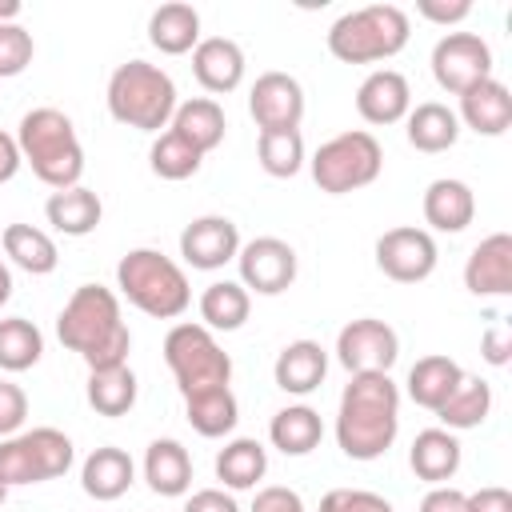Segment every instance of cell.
Listing matches in <instances>:
<instances>
[{
  "label": "cell",
  "mask_w": 512,
  "mask_h": 512,
  "mask_svg": "<svg viewBox=\"0 0 512 512\" xmlns=\"http://www.w3.org/2000/svg\"><path fill=\"white\" fill-rule=\"evenodd\" d=\"M132 476H136L132 456L124 448H112V444L96 448L80 468V484L92 500H120L132 488Z\"/></svg>",
  "instance_id": "cell-22"
},
{
  "label": "cell",
  "mask_w": 512,
  "mask_h": 512,
  "mask_svg": "<svg viewBox=\"0 0 512 512\" xmlns=\"http://www.w3.org/2000/svg\"><path fill=\"white\" fill-rule=\"evenodd\" d=\"M488 408H492V388H488V380H480V376H464V380L456 384V392L436 408V416H440L444 428L464 432V428L484 424Z\"/></svg>",
  "instance_id": "cell-36"
},
{
  "label": "cell",
  "mask_w": 512,
  "mask_h": 512,
  "mask_svg": "<svg viewBox=\"0 0 512 512\" xmlns=\"http://www.w3.org/2000/svg\"><path fill=\"white\" fill-rule=\"evenodd\" d=\"M268 440L284 452V456H308L320 440H324V424H320V412L308 408V404H288L272 416L268 424Z\"/></svg>",
  "instance_id": "cell-29"
},
{
  "label": "cell",
  "mask_w": 512,
  "mask_h": 512,
  "mask_svg": "<svg viewBox=\"0 0 512 512\" xmlns=\"http://www.w3.org/2000/svg\"><path fill=\"white\" fill-rule=\"evenodd\" d=\"M44 352V336L32 320L24 316H8L0 320V368L4 372H24L40 360Z\"/></svg>",
  "instance_id": "cell-37"
},
{
  "label": "cell",
  "mask_w": 512,
  "mask_h": 512,
  "mask_svg": "<svg viewBox=\"0 0 512 512\" xmlns=\"http://www.w3.org/2000/svg\"><path fill=\"white\" fill-rule=\"evenodd\" d=\"M320 512H396L384 496L364 492V488H332L320 500Z\"/></svg>",
  "instance_id": "cell-41"
},
{
  "label": "cell",
  "mask_w": 512,
  "mask_h": 512,
  "mask_svg": "<svg viewBox=\"0 0 512 512\" xmlns=\"http://www.w3.org/2000/svg\"><path fill=\"white\" fill-rule=\"evenodd\" d=\"M384 168V152L372 132H340L312 156V180L328 196H344L356 188H368Z\"/></svg>",
  "instance_id": "cell-8"
},
{
  "label": "cell",
  "mask_w": 512,
  "mask_h": 512,
  "mask_svg": "<svg viewBox=\"0 0 512 512\" xmlns=\"http://www.w3.org/2000/svg\"><path fill=\"white\" fill-rule=\"evenodd\" d=\"M20 148H16V136H8V132H0V184H8L16 172H20Z\"/></svg>",
  "instance_id": "cell-49"
},
{
  "label": "cell",
  "mask_w": 512,
  "mask_h": 512,
  "mask_svg": "<svg viewBox=\"0 0 512 512\" xmlns=\"http://www.w3.org/2000/svg\"><path fill=\"white\" fill-rule=\"evenodd\" d=\"M460 380H464V368H460L452 356H420V360L408 368V396H412L420 408L436 412V408L456 392Z\"/></svg>",
  "instance_id": "cell-28"
},
{
  "label": "cell",
  "mask_w": 512,
  "mask_h": 512,
  "mask_svg": "<svg viewBox=\"0 0 512 512\" xmlns=\"http://www.w3.org/2000/svg\"><path fill=\"white\" fill-rule=\"evenodd\" d=\"M412 108V92L408 80L392 68H376L372 76H364V84L356 88V112L368 124H396L404 120Z\"/></svg>",
  "instance_id": "cell-17"
},
{
  "label": "cell",
  "mask_w": 512,
  "mask_h": 512,
  "mask_svg": "<svg viewBox=\"0 0 512 512\" xmlns=\"http://www.w3.org/2000/svg\"><path fill=\"white\" fill-rule=\"evenodd\" d=\"M336 356H340V364L352 376H360V372H388L396 364V356H400V336L384 320L360 316V320L340 328Z\"/></svg>",
  "instance_id": "cell-11"
},
{
  "label": "cell",
  "mask_w": 512,
  "mask_h": 512,
  "mask_svg": "<svg viewBox=\"0 0 512 512\" xmlns=\"http://www.w3.org/2000/svg\"><path fill=\"white\" fill-rule=\"evenodd\" d=\"M44 216L64 236H88V232H96V224L104 216V204H100V196L92 188L72 184V188H60V192L48 196Z\"/></svg>",
  "instance_id": "cell-24"
},
{
  "label": "cell",
  "mask_w": 512,
  "mask_h": 512,
  "mask_svg": "<svg viewBox=\"0 0 512 512\" xmlns=\"http://www.w3.org/2000/svg\"><path fill=\"white\" fill-rule=\"evenodd\" d=\"M236 252H240V232L228 216H196L180 232V256L200 272L224 268L228 260H236Z\"/></svg>",
  "instance_id": "cell-15"
},
{
  "label": "cell",
  "mask_w": 512,
  "mask_h": 512,
  "mask_svg": "<svg viewBox=\"0 0 512 512\" xmlns=\"http://www.w3.org/2000/svg\"><path fill=\"white\" fill-rule=\"evenodd\" d=\"M184 512H240V508H236V500H232L228 492L204 488V492H192V496H188Z\"/></svg>",
  "instance_id": "cell-47"
},
{
  "label": "cell",
  "mask_w": 512,
  "mask_h": 512,
  "mask_svg": "<svg viewBox=\"0 0 512 512\" xmlns=\"http://www.w3.org/2000/svg\"><path fill=\"white\" fill-rule=\"evenodd\" d=\"M432 76L444 92L460 96L492 76V48L476 32H448L432 48Z\"/></svg>",
  "instance_id": "cell-10"
},
{
  "label": "cell",
  "mask_w": 512,
  "mask_h": 512,
  "mask_svg": "<svg viewBox=\"0 0 512 512\" xmlns=\"http://www.w3.org/2000/svg\"><path fill=\"white\" fill-rule=\"evenodd\" d=\"M144 480L160 496H184L192 484V456L180 440H152L144 452Z\"/></svg>",
  "instance_id": "cell-25"
},
{
  "label": "cell",
  "mask_w": 512,
  "mask_h": 512,
  "mask_svg": "<svg viewBox=\"0 0 512 512\" xmlns=\"http://www.w3.org/2000/svg\"><path fill=\"white\" fill-rule=\"evenodd\" d=\"M4 496H8V484H4V480H0V504H4Z\"/></svg>",
  "instance_id": "cell-52"
},
{
  "label": "cell",
  "mask_w": 512,
  "mask_h": 512,
  "mask_svg": "<svg viewBox=\"0 0 512 512\" xmlns=\"http://www.w3.org/2000/svg\"><path fill=\"white\" fill-rule=\"evenodd\" d=\"M172 132L184 136V140L204 156V152H212V148L224 140L228 120H224V108H220L216 100L196 96V100L176 104V112H172Z\"/></svg>",
  "instance_id": "cell-27"
},
{
  "label": "cell",
  "mask_w": 512,
  "mask_h": 512,
  "mask_svg": "<svg viewBox=\"0 0 512 512\" xmlns=\"http://www.w3.org/2000/svg\"><path fill=\"white\" fill-rule=\"evenodd\" d=\"M264 472H268V452H264V444L252 440V436H240V440L224 444L220 456H216V476H220L228 488H236V492L256 488Z\"/></svg>",
  "instance_id": "cell-34"
},
{
  "label": "cell",
  "mask_w": 512,
  "mask_h": 512,
  "mask_svg": "<svg viewBox=\"0 0 512 512\" xmlns=\"http://www.w3.org/2000/svg\"><path fill=\"white\" fill-rule=\"evenodd\" d=\"M56 336L68 352H76L88 364V372L128 364L132 332L120 316V300L112 288L80 284L56 316Z\"/></svg>",
  "instance_id": "cell-2"
},
{
  "label": "cell",
  "mask_w": 512,
  "mask_h": 512,
  "mask_svg": "<svg viewBox=\"0 0 512 512\" xmlns=\"http://www.w3.org/2000/svg\"><path fill=\"white\" fill-rule=\"evenodd\" d=\"M456 120H464L480 136H504L508 124H512V96H508V88L500 80H492V76L472 84L468 92H460V116Z\"/></svg>",
  "instance_id": "cell-19"
},
{
  "label": "cell",
  "mask_w": 512,
  "mask_h": 512,
  "mask_svg": "<svg viewBox=\"0 0 512 512\" xmlns=\"http://www.w3.org/2000/svg\"><path fill=\"white\" fill-rule=\"evenodd\" d=\"M416 12L432 24H460L472 12V4L468 0H452V4L448 0H416Z\"/></svg>",
  "instance_id": "cell-44"
},
{
  "label": "cell",
  "mask_w": 512,
  "mask_h": 512,
  "mask_svg": "<svg viewBox=\"0 0 512 512\" xmlns=\"http://www.w3.org/2000/svg\"><path fill=\"white\" fill-rule=\"evenodd\" d=\"M8 296H12V272H8V264L0 260V304H8Z\"/></svg>",
  "instance_id": "cell-51"
},
{
  "label": "cell",
  "mask_w": 512,
  "mask_h": 512,
  "mask_svg": "<svg viewBox=\"0 0 512 512\" xmlns=\"http://www.w3.org/2000/svg\"><path fill=\"white\" fill-rule=\"evenodd\" d=\"M460 140V120L448 104L428 100L408 112V144L416 152H448Z\"/></svg>",
  "instance_id": "cell-30"
},
{
  "label": "cell",
  "mask_w": 512,
  "mask_h": 512,
  "mask_svg": "<svg viewBox=\"0 0 512 512\" xmlns=\"http://www.w3.org/2000/svg\"><path fill=\"white\" fill-rule=\"evenodd\" d=\"M24 416H28V396H24V388L12 384V380H0V440H4V436H16L20 424H24Z\"/></svg>",
  "instance_id": "cell-42"
},
{
  "label": "cell",
  "mask_w": 512,
  "mask_h": 512,
  "mask_svg": "<svg viewBox=\"0 0 512 512\" xmlns=\"http://www.w3.org/2000/svg\"><path fill=\"white\" fill-rule=\"evenodd\" d=\"M420 512H468V496H464L460 488L436 484V488L420 500Z\"/></svg>",
  "instance_id": "cell-45"
},
{
  "label": "cell",
  "mask_w": 512,
  "mask_h": 512,
  "mask_svg": "<svg viewBox=\"0 0 512 512\" xmlns=\"http://www.w3.org/2000/svg\"><path fill=\"white\" fill-rule=\"evenodd\" d=\"M20 16V4L16 0H0V24H16Z\"/></svg>",
  "instance_id": "cell-50"
},
{
  "label": "cell",
  "mask_w": 512,
  "mask_h": 512,
  "mask_svg": "<svg viewBox=\"0 0 512 512\" xmlns=\"http://www.w3.org/2000/svg\"><path fill=\"white\" fill-rule=\"evenodd\" d=\"M248 112H252L260 132L300 128V120H304V88H300V80L288 76V72H264L252 84Z\"/></svg>",
  "instance_id": "cell-14"
},
{
  "label": "cell",
  "mask_w": 512,
  "mask_h": 512,
  "mask_svg": "<svg viewBox=\"0 0 512 512\" xmlns=\"http://www.w3.org/2000/svg\"><path fill=\"white\" fill-rule=\"evenodd\" d=\"M508 352H512V332H508V324L488 328V332H484V360L500 368V364H508Z\"/></svg>",
  "instance_id": "cell-48"
},
{
  "label": "cell",
  "mask_w": 512,
  "mask_h": 512,
  "mask_svg": "<svg viewBox=\"0 0 512 512\" xmlns=\"http://www.w3.org/2000/svg\"><path fill=\"white\" fill-rule=\"evenodd\" d=\"M328 372V356L316 340H292L280 348L276 364H272V376H276V388L292 392V396H308L312 388H320Z\"/></svg>",
  "instance_id": "cell-20"
},
{
  "label": "cell",
  "mask_w": 512,
  "mask_h": 512,
  "mask_svg": "<svg viewBox=\"0 0 512 512\" xmlns=\"http://www.w3.org/2000/svg\"><path fill=\"white\" fill-rule=\"evenodd\" d=\"M464 288L472 296H508L512 292V236L492 232L484 236L468 264H464Z\"/></svg>",
  "instance_id": "cell-16"
},
{
  "label": "cell",
  "mask_w": 512,
  "mask_h": 512,
  "mask_svg": "<svg viewBox=\"0 0 512 512\" xmlns=\"http://www.w3.org/2000/svg\"><path fill=\"white\" fill-rule=\"evenodd\" d=\"M0 244H4V256L16 268L32 272V276H48L56 268V260H60L56 240L44 228H32V224H8L4 236H0Z\"/></svg>",
  "instance_id": "cell-31"
},
{
  "label": "cell",
  "mask_w": 512,
  "mask_h": 512,
  "mask_svg": "<svg viewBox=\"0 0 512 512\" xmlns=\"http://www.w3.org/2000/svg\"><path fill=\"white\" fill-rule=\"evenodd\" d=\"M376 268L396 284H420L436 272V240L424 228H388L376 240Z\"/></svg>",
  "instance_id": "cell-12"
},
{
  "label": "cell",
  "mask_w": 512,
  "mask_h": 512,
  "mask_svg": "<svg viewBox=\"0 0 512 512\" xmlns=\"http://www.w3.org/2000/svg\"><path fill=\"white\" fill-rule=\"evenodd\" d=\"M252 512H304V500H300V492H292L284 484H272V488L256 492Z\"/></svg>",
  "instance_id": "cell-43"
},
{
  "label": "cell",
  "mask_w": 512,
  "mask_h": 512,
  "mask_svg": "<svg viewBox=\"0 0 512 512\" xmlns=\"http://www.w3.org/2000/svg\"><path fill=\"white\" fill-rule=\"evenodd\" d=\"M200 160H204V156H200L184 136H176L172 128L160 132L156 144H152V152H148V164H152V172H156L160 180H188V176H196Z\"/></svg>",
  "instance_id": "cell-39"
},
{
  "label": "cell",
  "mask_w": 512,
  "mask_h": 512,
  "mask_svg": "<svg viewBox=\"0 0 512 512\" xmlns=\"http://www.w3.org/2000/svg\"><path fill=\"white\" fill-rule=\"evenodd\" d=\"M164 364L172 368L180 396L220 388L232 380V360L204 324H176L164 336Z\"/></svg>",
  "instance_id": "cell-7"
},
{
  "label": "cell",
  "mask_w": 512,
  "mask_h": 512,
  "mask_svg": "<svg viewBox=\"0 0 512 512\" xmlns=\"http://www.w3.org/2000/svg\"><path fill=\"white\" fill-rule=\"evenodd\" d=\"M108 112H112V120H120L128 128L160 132L164 124H172L176 84L164 68H156L148 60H128L108 80Z\"/></svg>",
  "instance_id": "cell-4"
},
{
  "label": "cell",
  "mask_w": 512,
  "mask_h": 512,
  "mask_svg": "<svg viewBox=\"0 0 512 512\" xmlns=\"http://www.w3.org/2000/svg\"><path fill=\"white\" fill-rule=\"evenodd\" d=\"M184 412H188V424H192L200 436H208V440L232 432L236 420H240V408H236V396H232L228 384L184 396Z\"/></svg>",
  "instance_id": "cell-32"
},
{
  "label": "cell",
  "mask_w": 512,
  "mask_h": 512,
  "mask_svg": "<svg viewBox=\"0 0 512 512\" xmlns=\"http://www.w3.org/2000/svg\"><path fill=\"white\" fill-rule=\"evenodd\" d=\"M256 156H260V168L276 180H288L300 172L304 164V136L300 128H284V132H260L256 140Z\"/></svg>",
  "instance_id": "cell-38"
},
{
  "label": "cell",
  "mask_w": 512,
  "mask_h": 512,
  "mask_svg": "<svg viewBox=\"0 0 512 512\" xmlns=\"http://www.w3.org/2000/svg\"><path fill=\"white\" fill-rule=\"evenodd\" d=\"M88 404L100 416H124L136 404V376L128 364L116 368H92L88 372Z\"/></svg>",
  "instance_id": "cell-35"
},
{
  "label": "cell",
  "mask_w": 512,
  "mask_h": 512,
  "mask_svg": "<svg viewBox=\"0 0 512 512\" xmlns=\"http://www.w3.org/2000/svg\"><path fill=\"white\" fill-rule=\"evenodd\" d=\"M192 72L208 92H232L244 80V52L228 36H208L192 48Z\"/></svg>",
  "instance_id": "cell-18"
},
{
  "label": "cell",
  "mask_w": 512,
  "mask_h": 512,
  "mask_svg": "<svg viewBox=\"0 0 512 512\" xmlns=\"http://www.w3.org/2000/svg\"><path fill=\"white\" fill-rule=\"evenodd\" d=\"M248 308H252L248 288L236 284V280H216L200 292V320H204L208 332L212 328L216 332H236L248 320Z\"/></svg>",
  "instance_id": "cell-33"
},
{
  "label": "cell",
  "mask_w": 512,
  "mask_h": 512,
  "mask_svg": "<svg viewBox=\"0 0 512 512\" xmlns=\"http://www.w3.org/2000/svg\"><path fill=\"white\" fill-rule=\"evenodd\" d=\"M468 512H512V492L488 484V488H480V492L468 496Z\"/></svg>",
  "instance_id": "cell-46"
},
{
  "label": "cell",
  "mask_w": 512,
  "mask_h": 512,
  "mask_svg": "<svg viewBox=\"0 0 512 512\" xmlns=\"http://www.w3.org/2000/svg\"><path fill=\"white\" fill-rule=\"evenodd\" d=\"M476 216V196L464 180H452V176H440L428 184L424 192V220L436 228V232H464Z\"/></svg>",
  "instance_id": "cell-21"
},
{
  "label": "cell",
  "mask_w": 512,
  "mask_h": 512,
  "mask_svg": "<svg viewBox=\"0 0 512 512\" xmlns=\"http://www.w3.org/2000/svg\"><path fill=\"white\" fill-rule=\"evenodd\" d=\"M408 464L420 480L428 484H444L456 476L460 468V440L448 432V428H424L416 432L412 440V452H408Z\"/></svg>",
  "instance_id": "cell-26"
},
{
  "label": "cell",
  "mask_w": 512,
  "mask_h": 512,
  "mask_svg": "<svg viewBox=\"0 0 512 512\" xmlns=\"http://www.w3.org/2000/svg\"><path fill=\"white\" fill-rule=\"evenodd\" d=\"M240 264V284L260 292V296H276L296 280V252L292 244L276 240V236H256L236 252Z\"/></svg>",
  "instance_id": "cell-13"
},
{
  "label": "cell",
  "mask_w": 512,
  "mask_h": 512,
  "mask_svg": "<svg viewBox=\"0 0 512 512\" xmlns=\"http://www.w3.org/2000/svg\"><path fill=\"white\" fill-rule=\"evenodd\" d=\"M408 44V16L396 4H364L328 28V52L344 64H376Z\"/></svg>",
  "instance_id": "cell-6"
},
{
  "label": "cell",
  "mask_w": 512,
  "mask_h": 512,
  "mask_svg": "<svg viewBox=\"0 0 512 512\" xmlns=\"http://www.w3.org/2000/svg\"><path fill=\"white\" fill-rule=\"evenodd\" d=\"M148 40L152 48H160L164 56H184L200 44V12L192 4H160L152 16H148Z\"/></svg>",
  "instance_id": "cell-23"
},
{
  "label": "cell",
  "mask_w": 512,
  "mask_h": 512,
  "mask_svg": "<svg viewBox=\"0 0 512 512\" xmlns=\"http://www.w3.org/2000/svg\"><path fill=\"white\" fill-rule=\"evenodd\" d=\"M72 440L60 428H32L24 436L0 440V480L12 484H40L56 480L72 468Z\"/></svg>",
  "instance_id": "cell-9"
},
{
  "label": "cell",
  "mask_w": 512,
  "mask_h": 512,
  "mask_svg": "<svg viewBox=\"0 0 512 512\" xmlns=\"http://www.w3.org/2000/svg\"><path fill=\"white\" fill-rule=\"evenodd\" d=\"M116 284L128 296V304H136L144 316H156V320H172L192 304L184 268L156 248H132L116 264Z\"/></svg>",
  "instance_id": "cell-5"
},
{
  "label": "cell",
  "mask_w": 512,
  "mask_h": 512,
  "mask_svg": "<svg viewBox=\"0 0 512 512\" xmlns=\"http://www.w3.org/2000/svg\"><path fill=\"white\" fill-rule=\"evenodd\" d=\"M400 432V388L388 372H360L340 392L336 444L348 460H376Z\"/></svg>",
  "instance_id": "cell-1"
},
{
  "label": "cell",
  "mask_w": 512,
  "mask_h": 512,
  "mask_svg": "<svg viewBox=\"0 0 512 512\" xmlns=\"http://www.w3.org/2000/svg\"><path fill=\"white\" fill-rule=\"evenodd\" d=\"M16 148H20V160L32 164V172L56 192L80 184L84 176V148L76 140L72 120L60 108L24 112L16 128Z\"/></svg>",
  "instance_id": "cell-3"
},
{
  "label": "cell",
  "mask_w": 512,
  "mask_h": 512,
  "mask_svg": "<svg viewBox=\"0 0 512 512\" xmlns=\"http://www.w3.org/2000/svg\"><path fill=\"white\" fill-rule=\"evenodd\" d=\"M32 32L20 24H0V80L4 76H20L32 64Z\"/></svg>",
  "instance_id": "cell-40"
}]
</instances>
